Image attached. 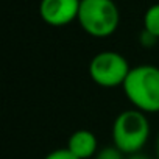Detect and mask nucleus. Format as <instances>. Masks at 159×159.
Wrapping results in <instances>:
<instances>
[{
  "label": "nucleus",
  "instance_id": "1",
  "mask_svg": "<svg viewBox=\"0 0 159 159\" xmlns=\"http://www.w3.org/2000/svg\"><path fill=\"white\" fill-rule=\"evenodd\" d=\"M123 91L136 109L142 112H159V67H133L123 83Z\"/></svg>",
  "mask_w": 159,
  "mask_h": 159
},
{
  "label": "nucleus",
  "instance_id": "2",
  "mask_svg": "<svg viewBox=\"0 0 159 159\" xmlns=\"http://www.w3.org/2000/svg\"><path fill=\"white\" fill-rule=\"evenodd\" d=\"M150 136V123L145 112L128 109L117 116L112 125V140L125 154H134L142 150Z\"/></svg>",
  "mask_w": 159,
  "mask_h": 159
},
{
  "label": "nucleus",
  "instance_id": "3",
  "mask_svg": "<svg viewBox=\"0 0 159 159\" xmlns=\"http://www.w3.org/2000/svg\"><path fill=\"white\" fill-rule=\"evenodd\" d=\"M76 20L88 34L108 38L117 30L120 14L112 0H81Z\"/></svg>",
  "mask_w": 159,
  "mask_h": 159
},
{
  "label": "nucleus",
  "instance_id": "4",
  "mask_svg": "<svg viewBox=\"0 0 159 159\" xmlns=\"http://www.w3.org/2000/svg\"><path fill=\"white\" fill-rule=\"evenodd\" d=\"M131 67L125 56L117 52L97 53L89 64V75L102 88L123 86Z\"/></svg>",
  "mask_w": 159,
  "mask_h": 159
},
{
  "label": "nucleus",
  "instance_id": "5",
  "mask_svg": "<svg viewBox=\"0 0 159 159\" xmlns=\"http://www.w3.org/2000/svg\"><path fill=\"white\" fill-rule=\"evenodd\" d=\"M81 0H41L39 14L52 27H64L78 19Z\"/></svg>",
  "mask_w": 159,
  "mask_h": 159
},
{
  "label": "nucleus",
  "instance_id": "6",
  "mask_svg": "<svg viewBox=\"0 0 159 159\" xmlns=\"http://www.w3.org/2000/svg\"><path fill=\"white\" fill-rule=\"evenodd\" d=\"M97 137L89 129H78L72 133L67 142V148L80 159H88L97 154Z\"/></svg>",
  "mask_w": 159,
  "mask_h": 159
},
{
  "label": "nucleus",
  "instance_id": "7",
  "mask_svg": "<svg viewBox=\"0 0 159 159\" xmlns=\"http://www.w3.org/2000/svg\"><path fill=\"white\" fill-rule=\"evenodd\" d=\"M143 30L159 39V3L151 5L143 16Z\"/></svg>",
  "mask_w": 159,
  "mask_h": 159
},
{
  "label": "nucleus",
  "instance_id": "8",
  "mask_svg": "<svg viewBox=\"0 0 159 159\" xmlns=\"http://www.w3.org/2000/svg\"><path fill=\"white\" fill-rule=\"evenodd\" d=\"M123 151L116 147V145H106L102 150L97 151V154L94 156V159H125L123 157Z\"/></svg>",
  "mask_w": 159,
  "mask_h": 159
},
{
  "label": "nucleus",
  "instance_id": "9",
  "mask_svg": "<svg viewBox=\"0 0 159 159\" xmlns=\"http://www.w3.org/2000/svg\"><path fill=\"white\" fill-rule=\"evenodd\" d=\"M44 159H80V157H76L69 148H58L48 153Z\"/></svg>",
  "mask_w": 159,
  "mask_h": 159
},
{
  "label": "nucleus",
  "instance_id": "10",
  "mask_svg": "<svg viewBox=\"0 0 159 159\" xmlns=\"http://www.w3.org/2000/svg\"><path fill=\"white\" fill-rule=\"evenodd\" d=\"M128 159H151V157H148L147 154H143V153H134V154H129V157Z\"/></svg>",
  "mask_w": 159,
  "mask_h": 159
},
{
  "label": "nucleus",
  "instance_id": "11",
  "mask_svg": "<svg viewBox=\"0 0 159 159\" xmlns=\"http://www.w3.org/2000/svg\"><path fill=\"white\" fill-rule=\"evenodd\" d=\"M156 157L159 159V134H157V139H156Z\"/></svg>",
  "mask_w": 159,
  "mask_h": 159
}]
</instances>
